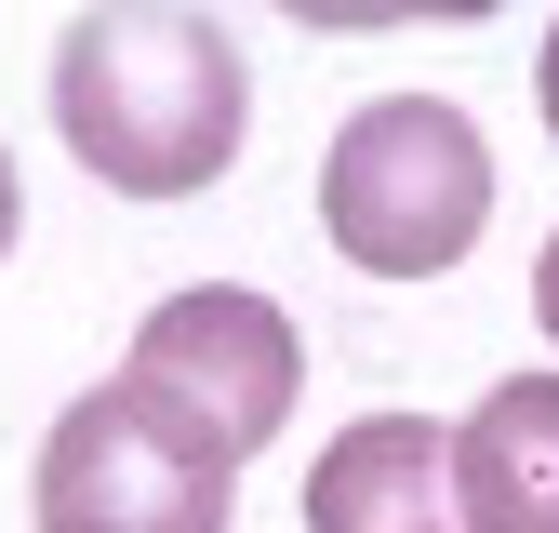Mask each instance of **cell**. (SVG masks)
I'll list each match as a JSON object with an SVG mask.
<instances>
[{"mask_svg": "<svg viewBox=\"0 0 559 533\" xmlns=\"http://www.w3.org/2000/svg\"><path fill=\"white\" fill-rule=\"evenodd\" d=\"M14 227H27V187H14V161H0V253H14Z\"/></svg>", "mask_w": 559, "mask_h": 533, "instance_id": "cell-9", "label": "cell"}, {"mask_svg": "<svg viewBox=\"0 0 559 533\" xmlns=\"http://www.w3.org/2000/svg\"><path fill=\"white\" fill-rule=\"evenodd\" d=\"M546 133H559V27H546Z\"/></svg>", "mask_w": 559, "mask_h": 533, "instance_id": "cell-10", "label": "cell"}, {"mask_svg": "<svg viewBox=\"0 0 559 533\" xmlns=\"http://www.w3.org/2000/svg\"><path fill=\"white\" fill-rule=\"evenodd\" d=\"M320 227L346 266L373 281H440L466 266V240L493 227V147L453 94H373L346 107L333 161H320Z\"/></svg>", "mask_w": 559, "mask_h": 533, "instance_id": "cell-2", "label": "cell"}, {"mask_svg": "<svg viewBox=\"0 0 559 533\" xmlns=\"http://www.w3.org/2000/svg\"><path fill=\"white\" fill-rule=\"evenodd\" d=\"M240 466H214L187 427H160L120 374L81 387L40 440V533H227Z\"/></svg>", "mask_w": 559, "mask_h": 533, "instance_id": "cell-4", "label": "cell"}, {"mask_svg": "<svg viewBox=\"0 0 559 533\" xmlns=\"http://www.w3.org/2000/svg\"><path fill=\"white\" fill-rule=\"evenodd\" d=\"M294 27H466V14H493V0H280Z\"/></svg>", "mask_w": 559, "mask_h": 533, "instance_id": "cell-7", "label": "cell"}, {"mask_svg": "<svg viewBox=\"0 0 559 533\" xmlns=\"http://www.w3.org/2000/svg\"><path fill=\"white\" fill-rule=\"evenodd\" d=\"M453 507L466 533H559V374H507L453 427Z\"/></svg>", "mask_w": 559, "mask_h": 533, "instance_id": "cell-6", "label": "cell"}, {"mask_svg": "<svg viewBox=\"0 0 559 533\" xmlns=\"http://www.w3.org/2000/svg\"><path fill=\"white\" fill-rule=\"evenodd\" d=\"M307 533H466L453 507V427L427 414H360L307 466Z\"/></svg>", "mask_w": 559, "mask_h": 533, "instance_id": "cell-5", "label": "cell"}, {"mask_svg": "<svg viewBox=\"0 0 559 533\" xmlns=\"http://www.w3.org/2000/svg\"><path fill=\"white\" fill-rule=\"evenodd\" d=\"M253 67L200 0H81L53 40V133L120 200H200L240 161Z\"/></svg>", "mask_w": 559, "mask_h": 533, "instance_id": "cell-1", "label": "cell"}, {"mask_svg": "<svg viewBox=\"0 0 559 533\" xmlns=\"http://www.w3.org/2000/svg\"><path fill=\"white\" fill-rule=\"evenodd\" d=\"M120 387L147 400L160 427H187L214 466H253L280 427H294L307 347H294V320H280L266 294H240V281H187V294L147 307V333H133Z\"/></svg>", "mask_w": 559, "mask_h": 533, "instance_id": "cell-3", "label": "cell"}, {"mask_svg": "<svg viewBox=\"0 0 559 533\" xmlns=\"http://www.w3.org/2000/svg\"><path fill=\"white\" fill-rule=\"evenodd\" d=\"M533 320H546V333H559V240H546V253H533Z\"/></svg>", "mask_w": 559, "mask_h": 533, "instance_id": "cell-8", "label": "cell"}]
</instances>
